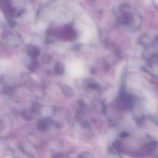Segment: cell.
I'll list each match as a JSON object with an SVG mask.
<instances>
[{
	"label": "cell",
	"instance_id": "7a4b0ae2",
	"mask_svg": "<svg viewBox=\"0 0 158 158\" xmlns=\"http://www.w3.org/2000/svg\"><path fill=\"white\" fill-rule=\"evenodd\" d=\"M55 71L57 74H62L64 72V66L60 63H57L55 66Z\"/></svg>",
	"mask_w": 158,
	"mask_h": 158
},
{
	"label": "cell",
	"instance_id": "6da1fadb",
	"mask_svg": "<svg viewBox=\"0 0 158 158\" xmlns=\"http://www.w3.org/2000/svg\"><path fill=\"white\" fill-rule=\"evenodd\" d=\"M28 53L30 54V55L32 56H36L38 54V52H39V50L38 49L35 47V46H31V45H30L28 48Z\"/></svg>",
	"mask_w": 158,
	"mask_h": 158
}]
</instances>
